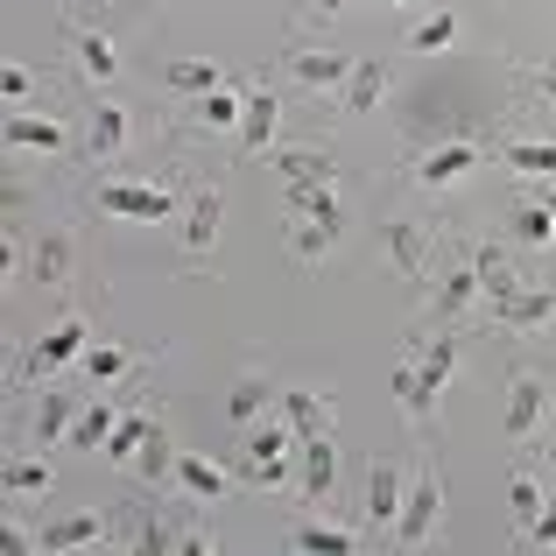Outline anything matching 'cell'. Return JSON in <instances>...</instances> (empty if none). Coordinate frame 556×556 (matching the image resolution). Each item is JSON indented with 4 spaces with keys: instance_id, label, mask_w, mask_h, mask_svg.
<instances>
[{
    "instance_id": "d6a6232c",
    "label": "cell",
    "mask_w": 556,
    "mask_h": 556,
    "mask_svg": "<svg viewBox=\"0 0 556 556\" xmlns=\"http://www.w3.org/2000/svg\"><path fill=\"white\" fill-rule=\"evenodd\" d=\"M501 163L515 177H556V141H501Z\"/></svg>"
},
{
    "instance_id": "7a4b0ae2",
    "label": "cell",
    "mask_w": 556,
    "mask_h": 556,
    "mask_svg": "<svg viewBox=\"0 0 556 556\" xmlns=\"http://www.w3.org/2000/svg\"><path fill=\"white\" fill-rule=\"evenodd\" d=\"M437 521H444V472H437V458H416L402 521H394V543H402V549H422L437 535Z\"/></svg>"
},
{
    "instance_id": "1f68e13d",
    "label": "cell",
    "mask_w": 556,
    "mask_h": 556,
    "mask_svg": "<svg viewBox=\"0 0 556 556\" xmlns=\"http://www.w3.org/2000/svg\"><path fill=\"white\" fill-rule=\"evenodd\" d=\"M113 422H121V408H113V402H92V408H78V422H71L64 451H92V444H106V437H113Z\"/></svg>"
},
{
    "instance_id": "9c48e42d",
    "label": "cell",
    "mask_w": 556,
    "mask_h": 556,
    "mask_svg": "<svg viewBox=\"0 0 556 556\" xmlns=\"http://www.w3.org/2000/svg\"><path fill=\"white\" fill-rule=\"evenodd\" d=\"M458 254H465V247H458ZM472 303H486V275H479L472 254H465V261H451V268L437 275V325L451 331L465 311H472Z\"/></svg>"
},
{
    "instance_id": "7c38bea8",
    "label": "cell",
    "mask_w": 556,
    "mask_h": 556,
    "mask_svg": "<svg viewBox=\"0 0 556 556\" xmlns=\"http://www.w3.org/2000/svg\"><path fill=\"white\" fill-rule=\"evenodd\" d=\"M28 275H36L42 289H71V275H78V240H71L64 226H42V240L28 247Z\"/></svg>"
},
{
    "instance_id": "b9f144b4",
    "label": "cell",
    "mask_w": 556,
    "mask_h": 556,
    "mask_svg": "<svg viewBox=\"0 0 556 556\" xmlns=\"http://www.w3.org/2000/svg\"><path fill=\"white\" fill-rule=\"evenodd\" d=\"M0 92H8L14 106H22V99L36 92V71H28V64H8V78H0Z\"/></svg>"
},
{
    "instance_id": "d4e9b609",
    "label": "cell",
    "mask_w": 556,
    "mask_h": 556,
    "mask_svg": "<svg viewBox=\"0 0 556 556\" xmlns=\"http://www.w3.org/2000/svg\"><path fill=\"white\" fill-rule=\"evenodd\" d=\"M275 169H282V184H339V155L331 149H282Z\"/></svg>"
},
{
    "instance_id": "ab89813d",
    "label": "cell",
    "mask_w": 556,
    "mask_h": 556,
    "mask_svg": "<svg viewBox=\"0 0 556 556\" xmlns=\"http://www.w3.org/2000/svg\"><path fill=\"white\" fill-rule=\"evenodd\" d=\"M212 549H218V535L204 529V521H184L177 529V556H212Z\"/></svg>"
},
{
    "instance_id": "74e56055",
    "label": "cell",
    "mask_w": 556,
    "mask_h": 556,
    "mask_svg": "<svg viewBox=\"0 0 556 556\" xmlns=\"http://www.w3.org/2000/svg\"><path fill=\"white\" fill-rule=\"evenodd\" d=\"M451 42H458V14H430V22H422L416 36H408V50L430 56V50H451Z\"/></svg>"
},
{
    "instance_id": "d6986e66",
    "label": "cell",
    "mask_w": 556,
    "mask_h": 556,
    "mask_svg": "<svg viewBox=\"0 0 556 556\" xmlns=\"http://www.w3.org/2000/svg\"><path fill=\"white\" fill-rule=\"evenodd\" d=\"M275 127H282V106H275L268 85H247V121H240V155H268Z\"/></svg>"
},
{
    "instance_id": "3957f363",
    "label": "cell",
    "mask_w": 556,
    "mask_h": 556,
    "mask_svg": "<svg viewBox=\"0 0 556 556\" xmlns=\"http://www.w3.org/2000/svg\"><path fill=\"white\" fill-rule=\"evenodd\" d=\"M549 422H556V408H549V380L521 367L515 380H507V416H501V437H507V444H543Z\"/></svg>"
},
{
    "instance_id": "7bdbcfd3",
    "label": "cell",
    "mask_w": 556,
    "mask_h": 556,
    "mask_svg": "<svg viewBox=\"0 0 556 556\" xmlns=\"http://www.w3.org/2000/svg\"><path fill=\"white\" fill-rule=\"evenodd\" d=\"M521 535H529V543H543V549L556 543V493H549V507H543V515H535V521H529Z\"/></svg>"
},
{
    "instance_id": "8fae6325",
    "label": "cell",
    "mask_w": 556,
    "mask_h": 556,
    "mask_svg": "<svg viewBox=\"0 0 556 556\" xmlns=\"http://www.w3.org/2000/svg\"><path fill=\"white\" fill-rule=\"evenodd\" d=\"M353 64L359 56H345V50H289V78L303 85V92H345V78H353Z\"/></svg>"
},
{
    "instance_id": "8992f818",
    "label": "cell",
    "mask_w": 556,
    "mask_h": 556,
    "mask_svg": "<svg viewBox=\"0 0 556 556\" xmlns=\"http://www.w3.org/2000/svg\"><path fill=\"white\" fill-rule=\"evenodd\" d=\"M92 204L113 212V218H169L177 212V184H121V177H106L92 190Z\"/></svg>"
},
{
    "instance_id": "ac0fdd59",
    "label": "cell",
    "mask_w": 556,
    "mask_h": 556,
    "mask_svg": "<svg viewBox=\"0 0 556 556\" xmlns=\"http://www.w3.org/2000/svg\"><path fill=\"white\" fill-rule=\"evenodd\" d=\"M71 64H78V78H92V85L121 78V50H113V36H99V28H71Z\"/></svg>"
},
{
    "instance_id": "f35d334b",
    "label": "cell",
    "mask_w": 556,
    "mask_h": 556,
    "mask_svg": "<svg viewBox=\"0 0 556 556\" xmlns=\"http://www.w3.org/2000/svg\"><path fill=\"white\" fill-rule=\"evenodd\" d=\"M507 501H515V521H521V529H529V521L543 515V486H535L529 472H515V486H507Z\"/></svg>"
},
{
    "instance_id": "f1b7e54d",
    "label": "cell",
    "mask_w": 556,
    "mask_h": 556,
    "mask_svg": "<svg viewBox=\"0 0 556 556\" xmlns=\"http://www.w3.org/2000/svg\"><path fill=\"white\" fill-rule=\"evenodd\" d=\"M149 359L141 353H121V345H85V374L99 380V388H121V380H135Z\"/></svg>"
},
{
    "instance_id": "484cf974",
    "label": "cell",
    "mask_w": 556,
    "mask_h": 556,
    "mask_svg": "<svg viewBox=\"0 0 556 556\" xmlns=\"http://www.w3.org/2000/svg\"><path fill=\"white\" fill-rule=\"evenodd\" d=\"M71 422H78V408H71V394H42L36 422H28V444H36V451H56V444L71 437Z\"/></svg>"
},
{
    "instance_id": "5bb4252c",
    "label": "cell",
    "mask_w": 556,
    "mask_h": 556,
    "mask_svg": "<svg viewBox=\"0 0 556 556\" xmlns=\"http://www.w3.org/2000/svg\"><path fill=\"white\" fill-rule=\"evenodd\" d=\"M99 543H113V529H106V515H64V521H42V535H36V549L42 556H64V549H99Z\"/></svg>"
},
{
    "instance_id": "83f0119b",
    "label": "cell",
    "mask_w": 556,
    "mask_h": 556,
    "mask_svg": "<svg viewBox=\"0 0 556 556\" xmlns=\"http://www.w3.org/2000/svg\"><path fill=\"white\" fill-rule=\"evenodd\" d=\"M135 472H141V486H155V501H163V486L177 479V451H169V430H163V422L149 430V444H141Z\"/></svg>"
},
{
    "instance_id": "e0dca14e",
    "label": "cell",
    "mask_w": 556,
    "mask_h": 556,
    "mask_svg": "<svg viewBox=\"0 0 556 556\" xmlns=\"http://www.w3.org/2000/svg\"><path fill=\"white\" fill-rule=\"evenodd\" d=\"M275 408H282V422L296 437H325L331 422H339V402H331V394H317V388H289Z\"/></svg>"
},
{
    "instance_id": "4316f807",
    "label": "cell",
    "mask_w": 556,
    "mask_h": 556,
    "mask_svg": "<svg viewBox=\"0 0 556 556\" xmlns=\"http://www.w3.org/2000/svg\"><path fill=\"white\" fill-rule=\"evenodd\" d=\"M155 422H163V416H155V408H127V416L113 422V437H106V458H113V465H135V458H141V444H149V430H155Z\"/></svg>"
},
{
    "instance_id": "e575fe53",
    "label": "cell",
    "mask_w": 556,
    "mask_h": 556,
    "mask_svg": "<svg viewBox=\"0 0 556 556\" xmlns=\"http://www.w3.org/2000/svg\"><path fill=\"white\" fill-rule=\"evenodd\" d=\"M339 232L345 226H331V218H296V226H289V247H296L303 261H325L331 247H339Z\"/></svg>"
},
{
    "instance_id": "30bf717a",
    "label": "cell",
    "mask_w": 556,
    "mask_h": 556,
    "mask_svg": "<svg viewBox=\"0 0 556 556\" xmlns=\"http://www.w3.org/2000/svg\"><path fill=\"white\" fill-rule=\"evenodd\" d=\"M331 486H339V444H331V430L325 437H303V451H296V493H303V507L331 501Z\"/></svg>"
},
{
    "instance_id": "6da1fadb",
    "label": "cell",
    "mask_w": 556,
    "mask_h": 556,
    "mask_svg": "<svg viewBox=\"0 0 556 556\" xmlns=\"http://www.w3.org/2000/svg\"><path fill=\"white\" fill-rule=\"evenodd\" d=\"M296 451H303V437L275 416L268 430H254L240 444V479L247 486H289V479H296Z\"/></svg>"
},
{
    "instance_id": "f546056e",
    "label": "cell",
    "mask_w": 556,
    "mask_h": 556,
    "mask_svg": "<svg viewBox=\"0 0 556 556\" xmlns=\"http://www.w3.org/2000/svg\"><path fill=\"white\" fill-rule=\"evenodd\" d=\"M0 486H8V501H28V493H50V486H56V465H50V458H8Z\"/></svg>"
},
{
    "instance_id": "ffe728a7",
    "label": "cell",
    "mask_w": 556,
    "mask_h": 556,
    "mask_svg": "<svg viewBox=\"0 0 556 556\" xmlns=\"http://www.w3.org/2000/svg\"><path fill=\"white\" fill-rule=\"evenodd\" d=\"M8 149H36V155H64L71 149V135H64V121L56 113H8Z\"/></svg>"
},
{
    "instance_id": "ee69618b",
    "label": "cell",
    "mask_w": 556,
    "mask_h": 556,
    "mask_svg": "<svg viewBox=\"0 0 556 556\" xmlns=\"http://www.w3.org/2000/svg\"><path fill=\"white\" fill-rule=\"evenodd\" d=\"M543 204H549V212H556V184H549V190H543Z\"/></svg>"
},
{
    "instance_id": "d590c367",
    "label": "cell",
    "mask_w": 556,
    "mask_h": 556,
    "mask_svg": "<svg viewBox=\"0 0 556 556\" xmlns=\"http://www.w3.org/2000/svg\"><path fill=\"white\" fill-rule=\"evenodd\" d=\"M515 240L521 247H556V212H549L543 198H535V204H515Z\"/></svg>"
},
{
    "instance_id": "603a6c76",
    "label": "cell",
    "mask_w": 556,
    "mask_h": 556,
    "mask_svg": "<svg viewBox=\"0 0 556 556\" xmlns=\"http://www.w3.org/2000/svg\"><path fill=\"white\" fill-rule=\"evenodd\" d=\"M388 64H380V56H359L353 64V78H345V92H339V113H367V106H380V99H388Z\"/></svg>"
},
{
    "instance_id": "8d00e7d4",
    "label": "cell",
    "mask_w": 556,
    "mask_h": 556,
    "mask_svg": "<svg viewBox=\"0 0 556 556\" xmlns=\"http://www.w3.org/2000/svg\"><path fill=\"white\" fill-rule=\"evenodd\" d=\"M163 78L177 85V92H198V99H204V92H226V85H232L226 71H218V64H169Z\"/></svg>"
},
{
    "instance_id": "4dcf8cb0",
    "label": "cell",
    "mask_w": 556,
    "mask_h": 556,
    "mask_svg": "<svg viewBox=\"0 0 556 556\" xmlns=\"http://www.w3.org/2000/svg\"><path fill=\"white\" fill-rule=\"evenodd\" d=\"M296 549H311V556H353L359 549V529H339V521H303Z\"/></svg>"
},
{
    "instance_id": "52a82bcc",
    "label": "cell",
    "mask_w": 556,
    "mask_h": 556,
    "mask_svg": "<svg viewBox=\"0 0 556 556\" xmlns=\"http://www.w3.org/2000/svg\"><path fill=\"white\" fill-rule=\"evenodd\" d=\"M486 317H493L501 331H515V339H529V331L556 325V289L521 282V289H507V296H493V303H486Z\"/></svg>"
},
{
    "instance_id": "bcb514c9",
    "label": "cell",
    "mask_w": 556,
    "mask_h": 556,
    "mask_svg": "<svg viewBox=\"0 0 556 556\" xmlns=\"http://www.w3.org/2000/svg\"><path fill=\"white\" fill-rule=\"evenodd\" d=\"M394 8H416V0H394Z\"/></svg>"
},
{
    "instance_id": "4fadbf2b",
    "label": "cell",
    "mask_w": 556,
    "mask_h": 556,
    "mask_svg": "<svg viewBox=\"0 0 556 556\" xmlns=\"http://www.w3.org/2000/svg\"><path fill=\"white\" fill-rule=\"evenodd\" d=\"M218 212H226L218 184H198V190H190V204H184V254L190 261H204L218 247Z\"/></svg>"
},
{
    "instance_id": "f6af8a7d",
    "label": "cell",
    "mask_w": 556,
    "mask_h": 556,
    "mask_svg": "<svg viewBox=\"0 0 556 556\" xmlns=\"http://www.w3.org/2000/svg\"><path fill=\"white\" fill-rule=\"evenodd\" d=\"M543 78H556V50H549V64H543Z\"/></svg>"
},
{
    "instance_id": "60d3db41",
    "label": "cell",
    "mask_w": 556,
    "mask_h": 556,
    "mask_svg": "<svg viewBox=\"0 0 556 556\" xmlns=\"http://www.w3.org/2000/svg\"><path fill=\"white\" fill-rule=\"evenodd\" d=\"M22 261H28V247H22V232H0V275H22Z\"/></svg>"
},
{
    "instance_id": "277c9868",
    "label": "cell",
    "mask_w": 556,
    "mask_h": 556,
    "mask_svg": "<svg viewBox=\"0 0 556 556\" xmlns=\"http://www.w3.org/2000/svg\"><path fill=\"white\" fill-rule=\"evenodd\" d=\"M85 345H92V325H85L78 311L64 317V325L50 331V339H36L22 353V367H14V380H22V388H36V380H50V374H64L71 359H85Z\"/></svg>"
},
{
    "instance_id": "836d02e7",
    "label": "cell",
    "mask_w": 556,
    "mask_h": 556,
    "mask_svg": "<svg viewBox=\"0 0 556 556\" xmlns=\"http://www.w3.org/2000/svg\"><path fill=\"white\" fill-rule=\"evenodd\" d=\"M268 402H282V394H275L261 374H240V380H232V394H226V416H232V422H254Z\"/></svg>"
},
{
    "instance_id": "44dd1931",
    "label": "cell",
    "mask_w": 556,
    "mask_h": 556,
    "mask_svg": "<svg viewBox=\"0 0 556 556\" xmlns=\"http://www.w3.org/2000/svg\"><path fill=\"white\" fill-rule=\"evenodd\" d=\"M184 121L204 127V135H226V127L247 121V92H232V85H226V92H204V99H190V106H184Z\"/></svg>"
},
{
    "instance_id": "9a60e30c",
    "label": "cell",
    "mask_w": 556,
    "mask_h": 556,
    "mask_svg": "<svg viewBox=\"0 0 556 556\" xmlns=\"http://www.w3.org/2000/svg\"><path fill=\"white\" fill-rule=\"evenodd\" d=\"M402 501H408V465L380 458L367 472V521L374 529H394V521H402Z\"/></svg>"
},
{
    "instance_id": "2e32d148",
    "label": "cell",
    "mask_w": 556,
    "mask_h": 556,
    "mask_svg": "<svg viewBox=\"0 0 556 556\" xmlns=\"http://www.w3.org/2000/svg\"><path fill=\"white\" fill-rule=\"evenodd\" d=\"M85 155H92V169H113L127 155V106H113V99H99L92 106V127H85Z\"/></svg>"
},
{
    "instance_id": "5b68a950",
    "label": "cell",
    "mask_w": 556,
    "mask_h": 556,
    "mask_svg": "<svg viewBox=\"0 0 556 556\" xmlns=\"http://www.w3.org/2000/svg\"><path fill=\"white\" fill-rule=\"evenodd\" d=\"M479 163H486V149H479V141H444V149L408 155V184H416V190H451V184L472 177Z\"/></svg>"
},
{
    "instance_id": "cb8c5ba5",
    "label": "cell",
    "mask_w": 556,
    "mask_h": 556,
    "mask_svg": "<svg viewBox=\"0 0 556 556\" xmlns=\"http://www.w3.org/2000/svg\"><path fill=\"white\" fill-rule=\"evenodd\" d=\"M394 402H402V416L416 422V430H430V422H437V388L422 380V367H416V359H408V367L394 374Z\"/></svg>"
},
{
    "instance_id": "ba28073f",
    "label": "cell",
    "mask_w": 556,
    "mask_h": 556,
    "mask_svg": "<svg viewBox=\"0 0 556 556\" xmlns=\"http://www.w3.org/2000/svg\"><path fill=\"white\" fill-rule=\"evenodd\" d=\"M380 247L394 254V268H402L408 282H430L437 275V240H430V226H416V218H388V226H380Z\"/></svg>"
},
{
    "instance_id": "7402d4cb",
    "label": "cell",
    "mask_w": 556,
    "mask_h": 556,
    "mask_svg": "<svg viewBox=\"0 0 556 556\" xmlns=\"http://www.w3.org/2000/svg\"><path fill=\"white\" fill-rule=\"evenodd\" d=\"M177 486H184L198 507H212V501H226L232 472H226V465H212V458H198V451H184V458H177Z\"/></svg>"
}]
</instances>
